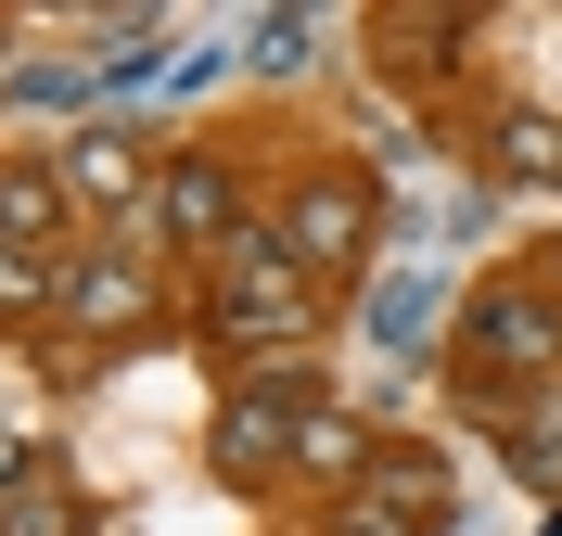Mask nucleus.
Segmentation results:
<instances>
[{
  "label": "nucleus",
  "instance_id": "obj_12",
  "mask_svg": "<svg viewBox=\"0 0 562 536\" xmlns=\"http://www.w3.org/2000/svg\"><path fill=\"white\" fill-rule=\"evenodd\" d=\"M486 179H498V192H550V179H562V115L512 103V115L486 128Z\"/></svg>",
  "mask_w": 562,
  "mask_h": 536
},
{
  "label": "nucleus",
  "instance_id": "obj_1",
  "mask_svg": "<svg viewBox=\"0 0 562 536\" xmlns=\"http://www.w3.org/2000/svg\"><path fill=\"white\" fill-rule=\"evenodd\" d=\"M319 294H333V282H307L294 243L256 217L231 255H205V345H231L244 370H269V357H294L319 332Z\"/></svg>",
  "mask_w": 562,
  "mask_h": 536
},
{
  "label": "nucleus",
  "instance_id": "obj_21",
  "mask_svg": "<svg viewBox=\"0 0 562 536\" xmlns=\"http://www.w3.org/2000/svg\"><path fill=\"white\" fill-rule=\"evenodd\" d=\"M537 536H562V511H550V524H537Z\"/></svg>",
  "mask_w": 562,
  "mask_h": 536
},
{
  "label": "nucleus",
  "instance_id": "obj_17",
  "mask_svg": "<svg viewBox=\"0 0 562 536\" xmlns=\"http://www.w3.org/2000/svg\"><path fill=\"white\" fill-rule=\"evenodd\" d=\"M307 52H319V26H307V13H244V65H256V77H294Z\"/></svg>",
  "mask_w": 562,
  "mask_h": 536
},
{
  "label": "nucleus",
  "instance_id": "obj_9",
  "mask_svg": "<svg viewBox=\"0 0 562 536\" xmlns=\"http://www.w3.org/2000/svg\"><path fill=\"white\" fill-rule=\"evenodd\" d=\"M358 472H371V422L307 396V422H294V486H333V499H358Z\"/></svg>",
  "mask_w": 562,
  "mask_h": 536
},
{
  "label": "nucleus",
  "instance_id": "obj_10",
  "mask_svg": "<svg viewBox=\"0 0 562 536\" xmlns=\"http://www.w3.org/2000/svg\"><path fill=\"white\" fill-rule=\"evenodd\" d=\"M358 320H371V345H384V357H422V345H435V320H448V269H396V282H371Z\"/></svg>",
  "mask_w": 562,
  "mask_h": 536
},
{
  "label": "nucleus",
  "instance_id": "obj_14",
  "mask_svg": "<svg viewBox=\"0 0 562 536\" xmlns=\"http://www.w3.org/2000/svg\"><path fill=\"white\" fill-rule=\"evenodd\" d=\"M0 536H90V486H77L65 460H38L13 499H0Z\"/></svg>",
  "mask_w": 562,
  "mask_h": 536
},
{
  "label": "nucleus",
  "instance_id": "obj_7",
  "mask_svg": "<svg viewBox=\"0 0 562 536\" xmlns=\"http://www.w3.org/2000/svg\"><path fill=\"white\" fill-rule=\"evenodd\" d=\"M52 179H65L77 205H103L115 230H128L140 205H154V153H140V128H115V115H90L65 153H52Z\"/></svg>",
  "mask_w": 562,
  "mask_h": 536
},
{
  "label": "nucleus",
  "instance_id": "obj_5",
  "mask_svg": "<svg viewBox=\"0 0 562 536\" xmlns=\"http://www.w3.org/2000/svg\"><path fill=\"white\" fill-rule=\"evenodd\" d=\"M294 422H307V370H294V357H269V370L217 409L205 460L231 472V486H269V472H294Z\"/></svg>",
  "mask_w": 562,
  "mask_h": 536
},
{
  "label": "nucleus",
  "instance_id": "obj_22",
  "mask_svg": "<svg viewBox=\"0 0 562 536\" xmlns=\"http://www.w3.org/2000/svg\"><path fill=\"white\" fill-rule=\"evenodd\" d=\"M448 536H460V524H448Z\"/></svg>",
  "mask_w": 562,
  "mask_h": 536
},
{
  "label": "nucleus",
  "instance_id": "obj_15",
  "mask_svg": "<svg viewBox=\"0 0 562 536\" xmlns=\"http://www.w3.org/2000/svg\"><path fill=\"white\" fill-rule=\"evenodd\" d=\"M90 90H103V65H13V77H0V103H13V115H77Z\"/></svg>",
  "mask_w": 562,
  "mask_h": 536
},
{
  "label": "nucleus",
  "instance_id": "obj_20",
  "mask_svg": "<svg viewBox=\"0 0 562 536\" xmlns=\"http://www.w3.org/2000/svg\"><path fill=\"white\" fill-rule=\"evenodd\" d=\"M537 282H550V294H562V243H550V255H537Z\"/></svg>",
  "mask_w": 562,
  "mask_h": 536
},
{
  "label": "nucleus",
  "instance_id": "obj_11",
  "mask_svg": "<svg viewBox=\"0 0 562 536\" xmlns=\"http://www.w3.org/2000/svg\"><path fill=\"white\" fill-rule=\"evenodd\" d=\"M65 205H77V192L38 167V153L0 167V243H13V255H52V243H65Z\"/></svg>",
  "mask_w": 562,
  "mask_h": 536
},
{
  "label": "nucleus",
  "instance_id": "obj_19",
  "mask_svg": "<svg viewBox=\"0 0 562 536\" xmlns=\"http://www.w3.org/2000/svg\"><path fill=\"white\" fill-rule=\"evenodd\" d=\"M26 472H38V447H26V434H13V422H0V499H13Z\"/></svg>",
  "mask_w": 562,
  "mask_h": 536
},
{
  "label": "nucleus",
  "instance_id": "obj_16",
  "mask_svg": "<svg viewBox=\"0 0 562 536\" xmlns=\"http://www.w3.org/2000/svg\"><path fill=\"white\" fill-rule=\"evenodd\" d=\"M65 307V255H13L0 243V320H52Z\"/></svg>",
  "mask_w": 562,
  "mask_h": 536
},
{
  "label": "nucleus",
  "instance_id": "obj_13",
  "mask_svg": "<svg viewBox=\"0 0 562 536\" xmlns=\"http://www.w3.org/2000/svg\"><path fill=\"white\" fill-rule=\"evenodd\" d=\"M371 38H396V77H448V65H460V38H473V13L396 0V13H371Z\"/></svg>",
  "mask_w": 562,
  "mask_h": 536
},
{
  "label": "nucleus",
  "instance_id": "obj_3",
  "mask_svg": "<svg viewBox=\"0 0 562 536\" xmlns=\"http://www.w3.org/2000/svg\"><path fill=\"white\" fill-rule=\"evenodd\" d=\"M269 230L294 243L307 282H358V255H371V230H384V192H371V167H307L294 192H281Z\"/></svg>",
  "mask_w": 562,
  "mask_h": 536
},
{
  "label": "nucleus",
  "instance_id": "obj_6",
  "mask_svg": "<svg viewBox=\"0 0 562 536\" xmlns=\"http://www.w3.org/2000/svg\"><path fill=\"white\" fill-rule=\"evenodd\" d=\"M140 320H154V255H128V243L65 255V307H52V332H77V345H128Z\"/></svg>",
  "mask_w": 562,
  "mask_h": 536
},
{
  "label": "nucleus",
  "instance_id": "obj_18",
  "mask_svg": "<svg viewBox=\"0 0 562 536\" xmlns=\"http://www.w3.org/2000/svg\"><path fill=\"white\" fill-rule=\"evenodd\" d=\"M333 536H422V524H396L384 499H346V511H333Z\"/></svg>",
  "mask_w": 562,
  "mask_h": 536
},
{
  "label": "nucleus",
  "instance_id": "obj_4",
  "mask_svg": "<svg viewBox=\"0 0 562 536\" xmlns=\"http://www.w3.org/2000/svg\"><path fill=\"white\" fill-rule=\"evenodd\" d=\"M244 230H256L244 217V167H231L217 141H179L167 179H154V243L167 255H231Z\"/></svg>",
  "mask_w": 562,
  "mask_h": 536
},
{
  "label": "nucleus",
  "instance_id": "obj_8",
  "mask_svg": "<svg viewBox=\"0 0 562 536\" xmlns=\"http://www.w3.org/2000/svg\"><path fill=\"white\" fill-rule=\"evenodd\" d=\"M358 499H384L396 524L448 536V524H460V472H448V447H371V472H358Z\"/></svg>",
  "mask_w": 562,
  "mask_h": 536
},
{
  "label": "nucleus",
  "instance_id": "obj_2",
  "mask_svg": "<svg viewBox=\"0 0 562 536\" xmlns=\"http://www.w3.org/2000/svg\"><path fill=\"white\" fill-rule=\"evenodd\" d=\"M460 370H473V396H537L562 384V294L537 282H486L473 307H460Z\"/></svg>",
  "mask_w": 562,
  "mask_h": 536
}]
</instances>
